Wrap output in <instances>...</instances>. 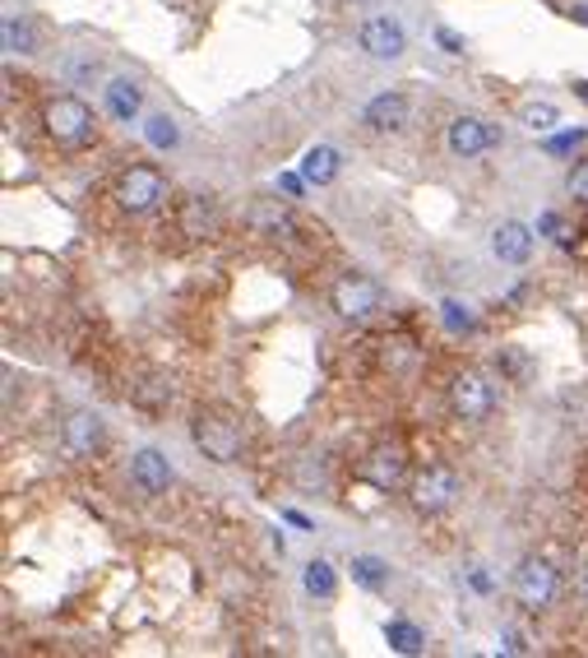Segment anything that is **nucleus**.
<instances>
[{
    "label": "nucleus",
    "mask_w": 588,
    "mask_h": 658,
    "mask_svg": "<svg viewBox=\"0 0 588 658\" xmlns=\"http://www.w3.org/2000/svg\"><path fill=\"white\" fill-rule=\"evenodd\" d=\"M533 232L538 228H528V223H519V218H506L491 232V255L500 260V265H528L533 260Z\"/></svg>",
    "instance_id": "obj_16"
},
{
    "label": "nucleus",
    "mask_w": 588,
    "mask_h": 658,
    "mask_svg": "<svg viewBox=\"0 0 588 658\" xmlns=\"http://www.w3.org/2000/svg\"><path fill=\"white\" fill-rule=\"evenodd\" d=\"M112 200H116V210H126V214H153L158 204L167 200V177L158 167H149V163H135V167H126L116 177V186H112Z\"/></svg>",
    "instance_id": "obj_2"
},
{
    "label": "nucleus",
    "mask_w": 588,
    "mask_h": 658,
    "mask_svg": "<svg viewBox=\"0 0 588 658\" xmlns=\"http://www.w3.org/2000/svg\"><path fill=\"white\" fill-rule=\"evenodd\" d=\"M565 195L575 204H588V159H579L575 167L565 172Z\"/></svg>",
    "instance_id": "obj_26"
},
{
    "label": "nucleus",
    "mask_w": 588,
    "mask_h": 658,
    "mask_svg": "<svg viewBox=\"0 0 588 658\" xmlns=\"http://www.w3.org/2000/svg\"><path fill=\"white\" fill-rule=\"evenodd\" d=\"M463 496V478L449 464H431L412 478V510L418 515H445Z\"/></svg>",
    "instance_id": "obj_3"
},
{
    "label": "nucleus",
    "mask_w": 588,
    "mask_h": 658,
    "mask_svg": "<svg viewBox=\"0 0 588 658\" xmlns=\"http://www.w3.org/2000/svg\"><path fill=\"white\" fill-rule=\"evenodd\" d=\"M404 473H408V459H404L399 445H380L361 459V478H367L375 492H394L404 482Z\"/></svg>",
    "instance_id": "obj_14"
},
{
    "label": "nucleus",
    "mask_w": 588,
    "mask_h": 658,
    "mask_svg": "<svg viewBox=\"0 0 588 658\" xmlns=\"http://www.w3.org/2000/svg\"><path fill=\"white\" fill-rule=\"evenodd\" d=\"M361 126L375 130V135H394V130H404L408 126V98L399 89H385V93H375L367 107H361Z\"/></svg>",
    "instance_id": "obj_13"
},
{
    "label": "nucleus",
    "mask_w": 588,
    "mask_h": 658,
    "mask_svg": "<svg viewBox=\"0 0 588 658\" xmlns=\"http://www.w3.org/2000/svg\"><path fill=\"white\" fill-rule=\"evenodd\" d=\"M584 140V130H575V135H561V140H551V153H565V149H575Z\"/></svg>",
    "instance_id": "obj_32"
},
{
    "label": "nucleus",
    "mask_w": 588,
    "mask_h": 658,
    "mask_svg": "<svg viewBox=\"0 0 588 658\" xmlns=\"http://www.w3.org/2000/svg\"><path fill=\"white\" fill-rule=\"evenodd\" d=\"M0 38H5V51L10 56H33L38 51V33L24 14H5V24H0Z\"/></svg>",
    "instance_id": "obj_20"
},
{
    "label": "nucleus",
    "mask_w": 588,
    "mask_h": 658,
    "mask_svg": "<svg viewBox=\"0 0 588 658\" xmlns=\"http://www.w3.org/2000/svg\"><path fill=\"white\" fill-rule=\"evenodd\" d=\"M42 130H47V140L56 149H84L93 140L98 121H93V112H89V102H84V98L61 93V98H51L42 107Z\"/></svg>",
    "instance_id": "obj_1"
},
{
    "label": "nucleus",
    "mask_w": 588,
    "mask_h": 658,
    "mask_svg": "<svg viewBox=\"0 0 588 658\" xmlns=\"http://www.w3.org/2000/svg\"><path fill=\"white\" fill-rule=\"evenodd\" d=\"M302 589H306L310 598H320V603H334V594H338V570L324 561V557L306 561V570H302Z\"/></svg>",
    "instance_id": "obj_19"
},
{
    "label": "nucleus",
    "mask_w": 588,
    "mask_h": 658,
    "mask_svg": "<svg viewBox=\"0 0 588 658\" xmlns=\"http://www.w3.org/2000/svg\"><path fill=\"white\" fill-rule=\"evenodd\" d=\"M102 107H107L112 121H120V126H130V121H140V107H144V89L140 79L130 75H116L102 84Z\"/></svg>",
    "instance_id": "obj_15"
},
{
    "label": "nucleus",
    "mask_w": 588,
    "mask_h": 658,
    "mask_svg": "<svg viewBox=\"0 0 588 658\" xmlns=\"http://www.w3.org/2000/svg\"><path fill=\"white\" fill-rule=\"evenodd\" d=\"M338 172H343V153L334 144H310L302 153V177L306 186H330L338 181Z\"/></svg>",
    "instance_id": "obj_18"
},
{
    "label": "nucleus",
    "mask_w": 588,
    "mask_h": 658,
    "mask_svg": "<svg viewBox=\"0 0 588 658\" xmlns=\"http://www.w3.org/2000/svg\"><path fill=\"white\" fill-rule=\"evenodd\" d=\"M380 298H385V292H380V283L367 279V274H343L330 292V302L343 320H367L371 311H380Z\"/></svg>",
    "instance_id": "obj_9"
},
{
    "label": "nucleus",
    "mask_w": 588,
    "mask_h": 658,
    "mask_svg": "<svg viewBox=\"0 0 588 658\" xmlns=\"http://www.w3.org/2000/svg\"><path fill=\"white\" fill-rule=\"evenodd\" d=\"M575 93H579V98L588 102V79H579V84H575Z\"/></svg>",
    "instance_id": "obj_35"
},
{
    "label": "nucleus",
    "mask_w": 588,
    "mask_h": 658,
    "mask_svg": "<svg viewBox=\"0 0 588 658\" xmlns=\"http://www.w3.org/2000/svg\"><path fill=\"white\" fill-rule=\"evenodd\" d=\"M102 441H107V427H102V418L93 408H75L61 427V445L71 459H93L102 450Z\"/></svg>",
    "instance_id": "obj_11"
},
{
    "label": "nucleus",
    "mask_w": 588,
    "mask_h": 658,
    "mask_svg": "<svg viewBox=\"0 0 588 658\" xmlns=\"http://www.w3.org/2000/svg\"><path fill=\"white\" fill-rule=\"evenodd\" d=\"M348 570H353V584L367 589V594H380L389 584V561H380V557H353Z\"/></svg>",
    "instance_id": "obj_22"
},
{
    "label": "nucleus",
    "mask_w": 588,
    "mask_h": 658,
    "mask_svg": "<svg viewBox=\"0 0 588 658\" xmlns=\"http://www.w3.org/2000/svg\"><path fill=\"white\" fill-rule=\"evenodd\" d=\"M449 408L459 413L463 422H487L496 413V385L482 371H459L455 380H449Z\"/></svg>",
    "instance_id": "obj_5"
},
{
    "label": "nucleus",
    "mask_w": 588,
    "mask_h": 658,
    "mask_svg": "<svg viewBox=\"0 0 588 658\" xmlns=\"http://www.w3.org/2000/svg\"><path fill=\"white\" fill-rule=\"evenodd\" d=\"M538 237H551V241H565V218L561 214H538Z\"/></svg>",
    "instance_id": "obj_28"
},
{
    "label": "nucleus",
    "mask_w": 588,
    "mask_h": 658,
    "mask_svg": "<svg viewBox=\"0 0 588 658\" xmlns=\"http://www.w3.org/2000/svg\"><path fill=\"white\" fill-rule=\"evenodd\" d=\"M570 20H579V24H588V5H575V10H570Z\"/></svg>",
    "instance_id": "obj_34"
},
{
    "label": "nucleus",
    "mask_w": 588,
    "mask_h": 658,
    "mask_svg": "<svg viewBox=\"0 0 588 658\" xmlns=\"http://www.w3.org/2000/svg\"><path fill=\"white\" fill-rule=\"evenodd\" d=\"M440 325L449 329V334H473L477 329V316H473V306L469 302H440Z\"/></svg>",
    "instance_id": "obj_24"
},
{
    "label": "nucleus",
    "mask_w": 588,
    "mask_h": 658,
    "mask_svg": "<svg viewBox=\"0 0 588 658\" xmlns=\"http://www.w3.org/2000/svg\"><path fill=\"white\" fill-rule=\"evenodd\" d=\"M551 598H557V570L542 557H528L514 570V603L524 612H542V608H551Z\"/></svg>",
    "instance_id": "obj_8"
},
{
    "label": "nucleus",
    "mask_w": 588,
    "mask_h": 658,
    "mask_svg": "<svg viewBox=\"0 0 588 658\" xmlns=\"http://www.w3.org/2000/svg\"><path fill=\"white\" fill-rule=\"evenodd\" d=\"M357 47L367 51L371 61H399L408 51V28L394 20V14H367L357 24Z\"/></svg>",
    "instance_id": "obj_6"
},
{
    "label": "nucleus",
    "mask_w": 588,
    "mask_h": 658,
    "mask_svg": "<svg viewBox=\"0 0 588 658\" xmlns=\"http://www.w3.org/2000/svg\"><path fill=\"white\" fill-rule=\"evenodd\" d=\"M222 228V210L214 195H186L181 210H177V232L190 241H204V237H218Z\"/></svg>",
    "instance_id": "obj_12"
},
{
    "label": "nucleus",
    "mask_w": 588,
    "mask_h": 658,
    "mask_svg": "<svg viewBox=\"0 0 588 658\" xmlns=\"http://www.w3.org/2000/svg\"><path fill=\"white\" fill-rule=\"evenodd\" d=\"M496 367H500V371H510L514 380H524V376H528V357H524V353H519V349H500V357H496Z\"/></svg>",
    "instance_id": "obj_27"
},
{
    "label": "nucleus",
    "mask_w": 588,
    "mask_h": 658,
    "mask_svg": "<svg viewBox=\"0 0 588 658\" xmlns=\"http://www.w3.org/2000/svg\"><path fill=\"white\" fill-rule=\"evenodd\" d=\"M71 79L75 84H93L98 79V65L93 61H71Z\"/></svg>",
    "instance_id": "obj_29"
},
{
    "label": "nucleus",
    "mask_w": 588,
    "mask_h": 658,
    "mask_svg": "<svg viewBox=\"0 0 588 658\" xmlns=\"http://www.w3.org/2000/svg\"><path fill=\"white\" fill-rule=\"evenodd\" d=\"M190 436L204 450V459H214V464H237L241 445H246L241 427L232 418H222V413H200L195 427H190Z\"/></svg>",
    "instance_id": "obj_4"
},
{
    "label": "nucleus",
    "mask_w": 588,
    "mask_h": 658,
    "mask_svg": "<svg viewBox=\"0 0 588 658\" xmlns=\"http://www.w3.org/2000/svg\"><path fill=\"white\" fill-rule=\"evenodd\" d=\"M177 482V469H171V459L163 455V450H135L130 455V488L140 496H167V488Z\"/></svg>",
    "instance_id": "obj_10"
},
{
    "label": "nucleus",
    "mask_w": 588,
    "mask_h": 658,
    "mask_svg": "<svg viewBox=\"0 0 588 658\" xmlns=\"http://www.w3.org/2000/svg\"><path fill=\"white\" fill-rule=\"evenodd\" d=\"M246 228L259 232V237H292L297 232V223H292V210L279 200H259L246 210Z\"/></svg>",
    "instance_id": "obj_17"
},
{
    "label": "nucleus",
    "mask_w": 588,
    "mask_h": 658,
    "mask_svg": "<svg viewBox=\"0 0 588 658\" xmlns=\"http://www.w3.org/2000/svg\"><path fill=\"white\" fill-rule=\"evenodd\" d=\"M302 181H306V177H279L283 195H292V200H297V195H302Z\"/></svg>",
    "instance_id": "obj_33"
},
{
    "label": "nucleus",
    "mask_w": 588,
    "mask_h": 658,
    "mask_svg": "<svg viewBox=\"0 0 588 658\" xmlns=\"http://www.w3.org/2000/svg\"><path fill=\"white\" fill-rule=\"evenodd\" d=\"M500 649H506V654H524L528 645H524V635H519V631H506V635H500Z\"/></svg>",
    "instance_id": "obj_31"
},
{
    "label": "nucleus",
    "mask_w": 588,
    "mask_h": 658,
    "mask_svg": "<svg viewBox=\"0 0 588 658\" xmlns=\"http://www.w3.org/2000/svg\"><path fill=\"white\" fill-rule=\"evenodd\" d=\"M519 121H524L528 130L547 135V130H557V126H561V112L551 107V102H524V107H519Z\"/></svg>",
    "instance_id": "obj_25"
},
{
    "label": "nucleus",
    "mask_w": 588,
    "mask_h": 658,
    "mask_svg": "<svg viewBox=\"0 0 588 658\" xmlns=\"http://www.w3.org/2000/svg\"><path fill=\"white\" fill-rule=\"evenodd\" d=\"M445 144H449L455 159L473 163V159H487V153L500 149V130L491 126V121H482V116H455V121H449V130H445Z\"/></svg>",
    "instance_id": "obj_7"
},
{
    "label": "nucleus",
    "mask_w": 588,
    "mask_h": 658,
    "mask_svg": "<svg viewBox=\"0 0 588 658\" xmlns=\"http://www.w3.org/2000/svg\"><path fill=\"white\" fill-rule=\"evenodd\" d=\"M436 42L449 51V56H459V51H463V38H459V33H449V28H436Z\"/></svg>",
    "instance_id": "obj_30"
},
{
    "label": "nucleus",
    "mask_w": 588,
    "mask_h": 658,
    "mask_svg": "<svg viewBox=\"0 0 588 658\" xmlns=\"http://www.w3.org/2000/svg\"><path fill=\"white\" fill-rule=\"evenodd\" d=\"M144 140H149L153 149H177V144H181V130H177V121H171L167 112H153V116L144 121Z\"/></svg>",
    "instance_id": "obj_23"
},
{
    "label": "nucleus",
    "mask_w": 588,
    "mask_h": 658,
    "mask_svg": "<svg viewBox=\"0 0 588 658\" xmlns=\"http://www.w3.org/2000/svg\"><path fill=\"white\" fill-rule=\"evenodd\" d=\"M385 640H389V649H394V654H422V649H426L422 627H412V621H404V617L385 621Z\"/></svg>",
    "instance_id": "obj_21"
}]
</instances>
